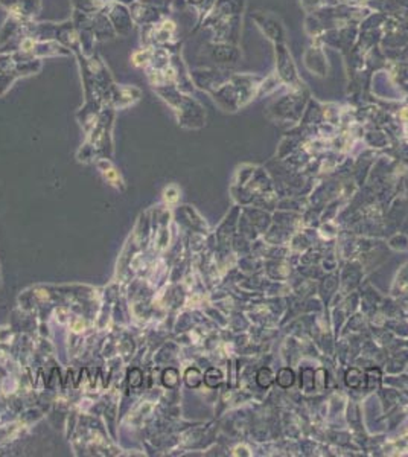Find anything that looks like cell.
<instances>
[{"label":"cell","mask_w":408,"mask_h":457,"mask_svg":"<svg viewBox=\"0 0 408 457\" xmlns=\"http://www.w3.org/2000/svg\"><path fill=\"white\" fill-rule=\"evenodd\" d=\"M109 0H70L72 10H78L88 14L101 13Z\"/></svg>","instance_id":"obj_11"},{"label":"cell","mask_w":408,"mask_h":457,"mask_svg":"<svg viewBox=\"0 0 408 457\" xmlns=\"http://www.w3.org/2000/svg\"><path fill=\"white\" fill-rule=\"evenodd\" d=\"M114 116H116V110L110 105H104L93 127L86 133V142L77 153L79 162L87 163L111 157Z\"/></svg>","instance_id":"obj_1"},{"label":"cell","mask_w":408,"mask_h":457,"mask_svg":"<svg viewBox=\"0 0 408 457\" xmlns=\"http://www.w3.org/2000/svg\"><path fill=\"white\" fill-rule=\"evenodd\" d=\"M0 6L10 14L23 20H36L42 11V0H0Z\"/></svg>","instance_id":"obj_9"},{"label":"cell","mask_w":408,"mask_h":457,"mask_svg":"<svg viewBox=\"0 0 408 457\" xmlns=\"http://www.w3.org/2000/svg\"><path fill=\"white\" fill-rule=\"evenodd\" d=\"M102 13L109 17L118 37H127L132 34L133 29L136 28L132 13H130V8L124 3L111 2V0H109Z\"/></svg>","instance_id":"obj_7"},{"label":"cell","mask_w":408,"mask_h":457,"mask_svg":"<svg viewBox=\"0 0 408 457\" xmlns=\"http://www.w3.org/2000/svg\"><path fill=\"white\" fill-rule=\"evenodd\" d=\"M95 37L96 42H109V40L118 37L109 17L102 11L95 14Z\"/></svg>","instance_id":"obj_10"},{"label":"cell","mask_w":408,"mask_h":457,"mask_svg":"<svg viewBox=\"0 0 408 457\" xmlns=\"http://www.w3.org/2000/svg\"><path fill=\"white\" fill-rule=\"evenodd\" d=\"M70 19H72L73 24H75L77 32H78L81 51H83V54L86 56L93 55L96 52L95 45L97 43L96 37H95V14L72 10Z\"/></svg>","instance_id":"obj_6"},{"label":"cell","mask_w":408,"mask_h":457,"mask_svg":"<svg viewBox=\"0 0 408 457\" xmlns=\"http://www.w3.org/2000/svg\"><path fill=\"white\" fill-rule=\"evenodd\" d=\"M171 5L173 0H136L128 8L136 26L145 28L169 17Z\"/></svg>","instance_id":"obj_3"},{"label":"cell","mask_w":408,"mask_h":457,"mask_svg":"<svg viewBox=\"0 0 408 457\" xmlns=\"http://www.w3.org/2000/svg\"><path fill=\"white\" fill-rule=\"evenodd\" d=\"M142 91L132 84H116L109 95L105 105H110L114 110H124L132 107L136 102L141 101Z\"/></svg>","instance_id":"obj_8"},{"label":"cell","mask_w":408,"mask_h":457,"mask_svg":"<svg viewBox=\"0 0 408 457\" xmlns=\"http://www.w3.org/2000/svg\"><path fill=\"white\" fill-rule=\"evenodd\" d=\"M152 91L159 95L163 102L175 113L178 124L183 127H198L203 121L201 105L192 100L191 96L183 93L180 88L174 84L152 87Z\"/></svg>","instance_id":"obj_2"},{"label":"cell","mask_w":408,"mask_h":457,"mask_svg":"<svg viewBox=\"0 0 408 457\" xmlns=\"http://www.w3.org/2000/svg\"><path fill=\"white\" fill-rule=\"evenodd\" d=\"M273 373L270 369H260L258 373V385L260 387H268L273 382Z\"/></svg>","instance_id":"obj_12"},{"label":"cell","mask_w":408,"mask_h":457,"mask_svg":"<svg viewBox=\"0 0 408 457\" xmlns=\"http://www.w3.org/2000/svg\"><path fill=\"white\" fill-rule=\"evenodd\" d=\"M17 49L24 54H28L34 59H52V56H70L72 52L66 46L60 45L58 42H52V40H34L29 37H23Z\"/></svg>","instance_id":"obj_5"},{"label":"cell","mask_w":408,"mask_h":457,"mask_svg":"<svg viewBox=\"0 0 408 457\" xmlns=\"http://www.w3.org/2000/svg\"><path fill=\"white\" fill-rule=\"evenodd\" d=\"M141 29V45L142 46H152V47H171L175 43L177 36V24L169 17L160 20L151 26L139 28Z\"/></svg>","instance_id":"obj_4"}]
</instances>
